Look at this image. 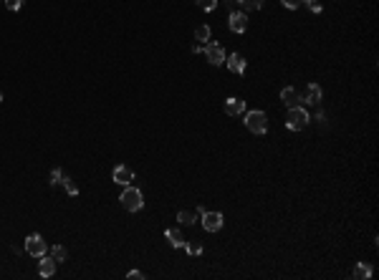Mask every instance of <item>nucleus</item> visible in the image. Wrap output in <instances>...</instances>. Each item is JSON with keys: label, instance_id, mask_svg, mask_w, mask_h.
<instances>
[{"label": "nucleus", "instance_id": "nucleus-1", "mask_svg": "<svg viewBox=\"0 0 379 280\" xmlns=\"http://www.w3.org/2000/svg\"><path fill=\"white\" fill-rule=\"evenodd\" d=\"M119 202H122V207H124L126 212H139V210L144 207L142 189H137V187L126 184V187H124V192H122V197H119Z\"/></svg>", "mask_w": 379, "mask_h": 280}, {"label": "nucleus", "instance_id": "nucleus-2", "mask_svg": "<svg viewBox=\"0 0 379 280\" xmlns=\"http://www.w3.org/2000/svg\"><path fill=\"white\" fill-rule=\"evenodd\" d=\"M311 116L303 111V106H291L286 114V126L291 129V132H303V129L308 126Z\"/></svg>", "mask_w": 379, "mask_h": 280}, {"label": "nucleus", "instance_id": "nucleus-3", "mask_svg": "<svg viewBox=\"0 0 379 280\" xmlns=\"http://www.w3.org/2000/svg\"><path fill=\"white\" fill-rule=\"evenodd\" d=\"M245 126H248V132H253V134H258V137H263L265 132H268V116H265L263 111H245Z\"/></svg>", "mask_w": 379, "mask_h": 280}, {"label": "nucleus", "instance_id": "nucleus-4", "mask_svg": "<svg viewBox=\"0 0 379 280\" xmlns=\"http://www.w3.org/2000/svg\"><path fill=\"white\" fill-rule=\"evenodd\" d=\"M203 51H205V58L212 63V66H222V63H225V58H228L225 48H222L220 43H212V40H208V43H205Z\"/></svg>", "mask_w": 379, "mask_h": 280}, {"label": "nucleus", "instance_id": "nucleus-5", "mask_svg": "<svg viewBox=\"0 0 379 280\" xmlns=\"http://www.w3.org/2000/svg\"><path fill=\"white\" fill-rule=\"evenodd\" d=\"M23 247H26V252H28L31 257H43V255L48 252V245H46V240H43L41 235H28Z\"/></svg>", "mask_w": 379, "mask_h": 280}, {"label": "nucleus", "instance_id": "nucleus-6", "mask_svg": "<svg viewBox=\"0 0 379 280\" xmlns=\"http://www.w3.org/2000/svg\"><path fill=\"white\" fill-rule=\"evenodd\" d=\"M321 99H324V91H321V86L314 83V81L306 86V94H301V101L303 104H311V106H319Z\"/></svg>", "mask_w": 379, "mask_h": 280}, {"label": "nucleus", "instance_id": "nucleus-7", "mask_svg": "<svg viewBox=\"0 0 379 280\" xmlns=\"http://www.w3.org/2000/svg\"><path fill=\"white\" fill-rule=\"evenodd\" d=\"M200 217H203V227H205L208 232H217V230H222V222H225L220 212H203Z\"/></svg>", "mask_w": 379, "mask_h": 280}, {"label": "nucleus", "instance_id": "nucleus-8", "mask_svg": "<svg viewBox=\"0 0 379 280\" xmlns=\"http://www.w3.org/2000/svg\"><path fill=\"white\" fill-rule=\"evenodd\" d=\"M111 179H114L117 184H122V187H126V184L134 182V172H131L129 167H124V164H119V167H114V172H111Z\"/></svg>", "mask_w": 379, "mask_h": 280}, {"label": "nucleus", "instance_id": "nucleus-9", "mask_svg": "<svg viewBox=\"0 0 379 280\" xmlns=\"http://www.w3.org/2000/svg\"><path fill=\"white\" fill-rule=\"evenodd\" d=\"M230 31L233 33H245L248 31V15H245V10H233L230 13Z\"/></svg>", "mask_w": 379, "mask_h": 280}, {"label": "nucleus", "instance_id": "nucleus-10", "mask_svg": "<svg viewBox=\"0 0 379 280\" xmlns=\"http://www.w3.org/2000/svg\"><path fill=\"white\" fill-rule=\"evenodd\" d=\"M38 260H41V263H38V275H41V278H51V275L56 273V265H58V263L53 260L51 255H43V257H38Z\"/></svg>", "mask_w": 379, "mask_h": 280}, {"label": "nucleus", "instance_id": "nucleus-11", "mask_svg": "<svg viewBox=\"0 0 379 280\" xmlns=\"http://www.w3.org/2000/svg\"><path fill=\"white\" fill-rule=\"evenodd\" d=\"M225 66H228L233 73L243 76V73H245V66H248V63H245V58H243L240 53H230V56L225 58Z\"/></svg>", "mask_w": 379, "mask_h": 280}, {"label": "nucleus", "instance_id": "nucleus-12", "mask_svg": "<svg viewBox=\"0 0 379 280\" xmlns=\"http://www.w3.org/2000/svg\"><path fill=\"white\" fill-rule=\"evenodd\" d=\"M281 101H283V106H301V94L294 89V86H286V89L281 91Z\"/></svg>", "mask_w": 379, "mask_h": 280}, {"label": "nucleus", "instance_id": "nucleus-13", "mask_svg": "<svg viewBox=\"0 0 379 280\" xmlns=\"http://www.w3.org/2000/svg\"><path fill=\"white\" fill-rule=\"evenodd\" d=\"M225 114H228V116H243V114H245V101L238 99V96H230V99L225 101Z\"/></svg>", "mask_w": 379, "mask_h": 280}, {"label": "nucleus", "instance_id": "nucleus-14", "mask_svg": "<svg viewBox=\"0 0 379 280\" xmlns=\"http://www.w3.org/2000/svg\"><path fill=\"white\" fill-rule=\"evenodd\" d=\"M203 212H205L203 207H197L195 212H192V210H180V212H177V222H182V225H195Z\"/></svg>", "mask_w": 379, "mask_h": 280}, {"label": "nucleus", "instance_id": "nucleus-15", "mask_svg": "<svg viewBox=\"0 0 379 280\" xmlns=\"http://www.w3.org/2000/svg\"><path fill=\"white\" fill-rule=\"evenodd\" d=\"M165 240H167L172 247H182V245H185V238H182V232L177 230V227H169V230H165Z\"/></svg>", "mask_w": 379, "mask_h": 280}, {"label": "nucleus", "instance_id": "nucleus-16", "mask_svg": "<svg viewBox=\"0 0 379 280\" xmlns=\"http://www.w3.org/2000/svg\"><path fill=\"white\" fill-rule=\"evenodd\" d=\"M351 275H354L356 280H369V278H372V265H369V263H359V265L354 268Z\"/></svg>", "mask_w": 379, "mask_h": 280}, {"label": "nucleus", "instance_id": "nucleus-17", "mask_svg": "<svg viewBox=\"0 0 379 280\" xmlns=\"http://www.w3.org/2000/svg\"><path fill=\"white\" fill-rule=\"evenodd\" d=\"M48 252H51V257H53L56 263H66V257H69V252H66V247H63V245H53Z\"/></svg>", "mask_w": 379, "mask_h": 280}, {"label": "nucleus", "instance_id": "nucleus-18", "mask_svg": "<svg viewBox=\"0 0 379 280\" xmlns=\"http://www.w3.org/2000/svg\"><path fill=\"white\" fill-rule=\"evenodd\" d=\"M195 40L208 43V40H210V26H197V28H195Z\"/></svg>", "mask_w": 379, "mask_h": 280}, {"label": "nucleus", "instance_id": "nucleus-19", "mask_svg": "<svg viewBox=\"0 0 379 280\" xmlns=\"http://www.w3.org/2000/svg\"><path fill=\"white\" fill-rule=\"evenodd\" d=\"M243 5V10H260L263 8V0H238Z\"/></svg>", "mask_w": 379, "mask_h": 280}, {"label": "nucleus", "instance_id": "nucleus-20", "mask_svg": "<svg viewBox=\"0 0 379 280\" xmlns=\"http://www.w3.org/2000/svg\"><path fill=\"white\" fill-rule=\"evenodd\" d=\"M61 184L66 187V192H69L71 197H76V195H79V187L74 184V179H71V177H63V182H61Z\"/></svg>", "mask_w": 379, "mask_h": 280}, {"label": "nucleus", "instance_id": "nucleus-21", "mask_svg": "<svg viewBox=\"0 0 379 280\" xmlns=\"http://www.w3.org/2000/svg\"><path fill=\"white\" fill-rule=\"evenodd\" d=\"M195 3H197V8H203L205 13H210V10L217 8V0H195Z\"/></svg>", "mask_w": 379, "mask_h": 280}, {"label": "nucleus", "instance_id": "nucleus-22", "mask_svg": "<svg viewBox=\"0 0 379 280\" xmlns=\"http://www.w3.org/2000/svg\"><path fill=\"white\" fill-rule=\"evenodd\" d=\"M182 247L187 250V255H203V245H197V243H187V240H185Z\"/></svg>", "mask_w": 379, "mask_h": 280}, {"label": "nucleus", "instance_id": "nucleus-23", "mask_svg": "<svg viewBox=\"0 0 379 280\" xmlns=\"http://www.w3.org/2000/svg\"><path fill=\"white\" fill-rule=\"evenodd\" d=\"M63 177H66V172L56 167V169L51 172V184H53V187H56V184H61V182H63Z\"/></svg>", "mask_w": 379, "mask_h": 280}, {"label": "nucleus", "instance_id": "nucleus-24", "mask_svg": "<svg viewBox=\"0 0 379 280\" xmlns=\"http://www.w3.org/2000/svg\"><path fill=\"white\" fill-rule=\"evenodd\" d=\"M281 3H283V8H288V10H296V8L303 5V0H281Z\"/></svg>", "mask_w": 379, "mask_h": 280}, {"label": "nucleus", "instance_id": "nucleus-25", "mask_svg": "<svg viewBox=\"0 0 379 280\" xmlns=\"http://www.w3.org/2000/svg\"><path fill=\"white\" fill-rule=\"evenodd\" d=\"M303 3L308 5L311 13H321V3H319V0H303Z\"/></svg>", "mask_w": 379, "mask_h": 280}, {"label": "nucleus", "instance_id": "nucleus-26", "mask_svg": "<svg viewBox=\"0 0 379 280\" xmlns=\"http://www.w3.org/2000/svg\"><path fill=\"white\" fill-rule=\"evenodd\" d=\"M5 5H8V10H20L23 8V0H5Z\"/></svg>", "mask_w": 379, "mask_h": 280}, {"label": "nucleus", "instance_id": "nucleus-27", "mask_svg": "<svg viewBox=\"0 0 379 280\" xmlns=\"http://www.w3.org/2000/svg\"><path fill=\"white\" fill-rule=\"evenodd\" d=\"M126 278H129V280H144V273H142V270H131Z\"/></svg>", "mask_w": 379, "mask_h": 280}, {"label": "nucleus", "instance_id": "nucleus-28", "mask_svg": "<svg viewBox=\"0 0 379 280\" xmlns=\"http://www.w3.org/2000/svg\"><path fill=\"white\" fill-rule=\"evenodd\" d=\"M203 46H205V43H195V46H192V53H203Z\"/></svg>", "mask_w": 379, "mask_h": 280}, {"label": "nucleus", "instance_id": "nucleus-29", "mask_svg": "<svg viewBox=\"0 0 379 280\" xmlns=\"http://www.w3.org/2000/svg\"><path fill=\"white\" fill-rule=\"evenodd\" d=\"M225 3H228V5H230V8H233V5H235V3H238V0H225Z\"/></svg>", "mask_w": 379, "mask_h": 280}, {"label": "nucleus", "instance_id": "nucleus-30", "mask_svg": "<svg viewBox=\"0 0 379 280\" xmlns=\"http://www.w3.org/2000/svg\"><path fill=\"white\" fill-rule=\"evenodd\" d=\"M0 101H3V94H0Z\"/></svg>", "mask_w": 379, "mask_h": 280}, {"label": "nucleus", "instance_id": "nucleus-31", "mask_svg": "<svg viewBox=\"0 0 379 280\" xmlns=\"http://www.w3.org/2000/svg\"><path fill=\"white\" fill-rule=\"evenodd\" d=\"M0 3H5V0H0Z\"/></svg>", "mask_w": 379, "mask_h": 280}]
</instances>
